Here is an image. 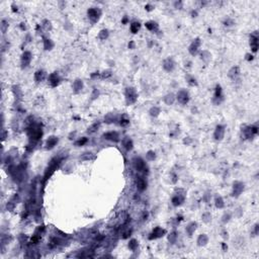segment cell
I'll return each instance as SVG.
<instances>
[{
	"label": "cell",
	"mask_w": 259,
	"mask_h": 259,
	"mask_svg": "<svg viewBox=\"0 0 259 259\" xmlns=\"http://www.w3.org/2000/svg\"><path fill=\"white\" fill-rule=\"evenodd\" d=\"M60 163H61V160L57 159V158H55V159H53L52 161H51V163L49 164L48 168H47L46 172H45V175H44V181L45 182H46V181L48 180L51 176H52L53 173L55 172V170L59 167Z\"/></svg>",
	"instance_id": "6da1fadb"
},
{
	"label": "cell",
	"mask_w": 259,
	"mask_h": 259,
	"mask_svg": "<svg viewBox=\"0 0 259 259\" xmlns=\"http://www.w3.org/2000/svg\"><path fill=\"white\" fill-rule=\"evenodd\" d=\"M124 95H126V102L128 105H131V104L135 103L138 99V93L134 87L126 88Z\"/></svg>",
	"instance_id": "7a4b0ae2"
},
{
	"label": "cell",
	"mask_w": 259,
	"mask_h": 259,
	"mask_svg": "<svg viewBox=\"0 0 259 259\" xmlns=\"http://www.w3.org/2000/svg\"><path fill=\"white\" fill-rule=\"evenodd\" d=\"M31 58H33V55H31V52H29V51L23 52L22 55H21V59H20L21 68L24 69V68H27V67H29V65L31 64Z\"/></svg>",
	"instance_id": "3957f363"
},
{
	"label": "cell",
	"mask_w": 259,
	"mask_h": 259,
	"mask_svg": "<svg viewBox=\"0 0 259 259\" xmlns=\"http://www.w3.org/2000/svg\"><path fill=\"white\" fill-rule=\"evenodd\" d=\"M87 14H88V17H89L90 21H91L92 23H95V22H97L98 19H99V16H100V14H101V12H100V10L97 8H89L87 11Z\"/></svg>",
	"instance_id": "277c9868"
},
{
	"label": "cell",
	"mask_w": 259,
	"mask_h": 259,
	"mask_svg": "<svg viewBox=\"0 0 259 259\" xmlns=\"http://www.w3.org/2000/svg\"><path fill=\"white\" fill-rule=\"evenodd\" d=\"M177 100L179 103L181 104H186L189 101V94L186 90H179L177 93Z\"/></svg>",
	"instance_id": "5b68a950"
},
{
	"label": "cell",
	"mask_w": 259,
	"mask_h": 259,
	"mask_svg": "<svg viewBox=\"0 0 259 259\" xmlns=\"http://www.w3.org/2000/svg\"><path fill=\"white\" fill-rule=\"evenodd\" d=\"M243 190H244V183L240 182V181L234 182V184H233V192H232L233 196L238 197L242 193Z\"/></svg>",
	"instance_id": "8992f818"
},
{
	"label": "cell",
	"mask_w": 259,
	"mask_h": 259,
	"mask_svg": "<svg viewBox=\"0 0 259 259\" xmlns=\"http://www.w3.org/2000/svg\"><path fill=\"white\" fill-rule=\"evenodd\" d=\"M243 132H244L245 138H247V139H252V138L257 134V132H258V128L255 126H250L245 128Z\"/></svg>",
	"instance_id": "52a82bcc"
},
{
	"label": "cell",
	"mask_w": 259,
	"mask_h": 259,
	"mask_svg": "<svg viewBox=\"0 0 259 259\" xmlns=\"http://www.w3.org/2000/svg\"><path fill=\"white\" fill-rule=\"evenodd\" d=\"M201 39L199 37H196L195 39H193V41L191 43V45L189 46V53H190L192 56H194V55L197 54V51H198V48L201 47Z\"/></svg>",
	"instance_id": "ba28073f"
},
{
	"label": "cell",
	"mask_w": 259,
	"mask_h": 259,
	"mask_svg": "<svg viewBox=\"0 0 259 259\" xmlns=\"http://www.w3.org/2000/svg\"><path fill=\"white\" fill-rule=\"evenodd\" d=\"M224 136H225V126H221V124L217 126V128H215V133H213V138H215V140H217V141H222Z\"/></svg>",
	"instance_id": "9c48e42d"
},
{
	"label": "cell",
	"mask_w": 259,
	"mask_h": 259,
	"mask_svg": "<svg viewBox=\"0 0 259 259\" xmlns=\"http://www.w3.org/2000/svg\"><path fill=\"white\" fill-rule=\"evenodd\" d=\"M166 233V231L164 229L160 228V227H156L153 230V232L151 233V235L149 236L150 240H153V239H157V238H161V237L164 236V234Z\"/></svg>",
	"instance_id": "30bf717a"
},
{
	"label": "cell",
	"mask_w": 259,
	"mask_h": 259,
	"mask_svg": "<svg viewBox=\"0 0 259 259\" xmlns=\"http://www.w3.org/2000/svg\"><path fill=\"white\" fill-rule=\"evenodd\" d=\"M133 163H134V167H135L136 170H138V171H144V170H145L146 164L142 158L136 157L135 159L133 160Z\"/></svg>",
	"instance_id": "8fae6325"
},
{
	"label": "cell",
	"mask_w": 259,
	"mask_h": 259,
	"mask_svg": "<svg viewBox=\"0 0 259 259\" xmlns=\"http://www.w3.org/2000/svg\"><path fill=\"white\" fill-rule=\"evenodd\" d=\"M103 138L105 140H108V141H111V142H116L120 141V135H118V132H108V133L103 134Z\"/></svg>",
	"instance_id": "7c38bea8"
},
{
	"label": "cell",
	"mask_w": 259,
	"mask_h": 259,
	"mask_svg": "<svg viewBox=\"0 0 259 259\" xmlns=\"http://www.w3.org/2000/svg\"><path fill=\"white\" fill-rule=\"evenodd\" d=\"M184 194H185L184 192H183L182 194H180V193H176L174 196L172 197V201H171L172 205H174V207H178V205H180L185 199V195Z\"/></svg>",
	"instance_id": "4fadbf2b"
},
{
	"label": "cell",
	"mask_w": 259,
	"mask_h": 259,
	"mask_svg": "<svg viewBox=\"0 0 259 259\" xmlns=\"http://www.w3.org/2000/svg\"><path fill=\"white\" fill-rule=\"evenodd\" d=\"M60 81H61V79H60L59 74L57 72L52 73V74L49 76V83L51 84L52 87H56V86H58L59 83H60Z\"/></svg>",
	"instance_id": "5bb4252c"
},
{
	"label": "cell",
	"mask_w": 259,
	"mask_h": 259,
	"mask_svg": "<svg viewBox=\"0 0 259 259\" xmlns=\"http://www.w3.org/2000/svg\"><path fill=\"white\" fill-rule=\"evenodd\" d=\"M250 46H251V49H252L253 52L256 53L257 49H258V37H257V31H255L253 35H251Z\"/></svg>",
	"instance_id": "9a60e30c"
},
{
	"label": "cell",
	"mask_w": 259,
	"mask_h": 259,
	"mask_svg": "<svg viewBox=\"0 0 259 259\" xmlns=\"http://www.w3.org/2000/svg\"><path fill=\"white\" fill-rule=\"evenodd\" d=\"M174 67H175V63L171 58L165 59V60L163 61V68H164V70H166L167 72H171V71L174 69Z\"/></svg>",
	"instance_id": "2e32d148"
},
{
	"label": "cell",
	"mask_w": 259,
	"mask_h": 259,
	"mask_svg": "<svg viewBox=\"0 0 259 259\" xmlns=\"http://www.w3.org/2000/svg\"><path fill=\"white\" fill-rule=\"evenodd\" d=\"M57 143H58V138L55 137V136H52V137H50L48 140H47V142H46V148L48 150L53 149V148H54L55 146L57 145Z\"/></svg>",
	"instance_id": "e0dca14e"
},
{
	"label": "cell",
	"mask_w": 259,
	"mask_h": 259,
	"mask_svg": "<svg viewBox=\"0 0 259 259\" xmlns=\"http://www.w3.org/2000/svg\"><path fill=\"white\" fill-rule=\"evenodd\" d=\"M136 184H137V188L139 191H144L146 189V187H147V182H146V180L144 178H142V177H138L137 180H136Z\"/></svg>",
	"instance_id": "ac0fdd59"
},
{
	"label": "cell",
	"mask_w": 259,
	"mask_h": 259,
	"mask_svg": "<svg viewBox=\"0 0 259 259\" xmlns=\"http://www.w3.org/2000/svg\"><path fill=\"white\" fill-rule=\"evenodd\" d=\"M218 99L217 103L215 104H220L221 101L223 100V94H222V87H221L220 85H217V87H215V97H213V100Z\"/></svg>",
	"instance_id": "d6986e66"
},
{
	"label": "cell",
	"mask_w": 259,
	"mask_h": 259,
	"mask_svg": "<svg viewBox=\"0 0 259 259\" xmlns=\"http://www.w3.org/2000/svg\"><path fill=\"white\" fill-rule=\"evenodd\" d=\"M83 88V82L81 79H76L73 83V90L75 93H79Z\"/></svg>",
	"instance_id": "ffe728a7"
},
{
	"label": "cell",
	"mask_w": 259,
	"mask_h": 259,
	"mask_svg": "<svg viewBox=\"0 0 259 259\" xmlns=\"http://www.w3.org/2000/svg\"><path fill=\"white\" fill-rule=\"evenodd\" d=\"M197 228V224L195 222H191L189 223L188 225H187L186 229H185V231H186V233L188 234V236H192V234L195 232V230H196Z\"/></svg>",
	"instance_id": "44dd1931"
},
{
	"label": "cell",
	"mask_w": 259,
	"mask_h": 259,
	"mask_svg": "<svg viewBox=\"0 0 259 259\" xmlns=\"http://www.w3.org/2000/svg\"><path fill=\"white\" fill-rule=\"evenodd\" d=\"M209 242V237L207 236L205 234H201L198 236L197 238V245L198 246H205Z\"/></svg>",
	"instance_id": "7402d4cb"
},
{
	"label": "cell",
	"mask_w": 259,
	"mask_h": 259,
	"mask_svg": "<svg viewBox=\"0 0 259 259\" xmlns=\"http://www.w3.org/2000/svg\"><path fill=\"white\" fill-rule=\"evenodd\" d=\"M12 92H13V94H14L15 98H16L17 100H21V98H22V91H21V89H20L19 86L14 85V86L12 87Z\"/></svg>",
	"instance_id": "603a6c76"
},
{
	"label": "cell",
	"mask_w": 259,
	"mask_h": 259,
	"mask_svg": "<svg viewBox=\"0 0 259 259\" xmlns=\"http://www.w3.org/2000/svg\"><path fill=\"white\" fill-rule=\"evenodd\" d=\"M239 74H240V69H239V67H233V68L229 71L228 75H229V77H230L231 79L235 80V79L239 76Z\"/></svg>",
	"instance_id": "cb8c5ba5"
},
{
	"label": "cell",
	"mask_w": 259,
	"mask_h": 259,
	"mask_svg": "<svg viewBox=\"0 0 259 259\" xmlns=\"http://www.w3.org/2000/svg\"><path fill=\"white\" fill-rule=\"evenodd\" d=\"M145 25H146V27L151 31H158V29H159V25H158L157 22H155V21H148V22H146Z\"/></svg>",
	"instance_id": "d4e9b609"
},
{
	"label": "cell",
	"mask_w": 259,
	"mask_h": 259,
	"mask_svg": "<svg viewBox=\"0 0 259 259\" xmlns=\"http://www.w3.org/2000/svg\"><path fill=\"white\" fill-rule=\"evenodd\" d=\"M175 101V95L173 93H169L167 94V95L164 97V102H165L166 104H168V105H171V104H173Z\"/></svg>",
	"instance_id": "484cf974"
},
{
	"label": "cell",
	"mask_w": 259,
	"mask_h": 259,
	"mask_svg": "<svg viewBox=\"0 0 259 259\" xmlns=\"http://www.w3.org/2000/svg\"><path fill=\"white\" fill-rule=\"evenodd\" d=\"M54 48V43L50 39H44V49L46 51H50Z\"/></svg>",
	"instance_id": "4316f807"
},
{
	"label": "cell",
	"mask_w": 259,
	"mask_h": 259,
	"mask_svg": "<svg viewBox=\"0 0 259 259\" xmlns=\"http://www.w3.org/2000/svg\"><path fill=\"white\" fill-rule=\"evenodd\" d=\"M122 145H124V147L126 148V151H131L132 149H133V141H132L131 139H126L124 140V142H122Z\"/></svg>",
	"instance_id": "83f0119b"
},
{
	"label": "cell",
	"mask_w": 259,
	"mask_h": 259,
	"mask_svg": "<svg viewBox=\"0 0 259 259\" xmlns=\"http://www.w3.org/2000/svg\"><path fill=\"white\" fill-rule=\"evenodd\" d=\"M140 29H141V23L138 22V21H135V22H133L131 24V27H130V29H131V31L133 33H137L138 31H140Z\"/></svg>",
	"instance_id": "f1b7e54d"
},
{
	"label": "cell",
	"mask_w": 259,
	"mask_h": 259,
	"mask_svg": "<svg viewBox=\"0 0 259 259\" xmlns=\"http://www.w3.org/2000/svg\"><path fill=\"white\" fill-rule=\"evenodd\" d=\"M45 78V72L43 70H39L35 73V80L37 82H41Z\"/></svg>",
	"instance_id": "f546056e"
},
{
	"label": "cell",
	"mask_w": 259,
	"mask_h": 259,
	"mask_svg": "<svg viewBox=\"0 0 259 259\" xmlns=\"http://www.w3.org/2000/svg\"><path fill=\"white\" fill-rule=\"evenodd\" d=\"M99 126H100L99 122H95V124H92V126H90L89 128H88L87 133H88V134H93V133H95V132L97 131L98 128H99Z\"/></svg>",
	"instance_id": "4dcf8cb0"
},
{
	"label": "cell",
	"mask_w": 259,
	"mask_h": 259,
	"mask_svg": "<svg viewBox=\"0 0 259 259\" xmlns=\"http://www.w3.org/2000/svg\"><path fill=\"white\" fill-rule=\"evenodd\" d=\"M215 207H218V209H223V207H225L224 201H223V198L221 196H217V197H215Z\"/></svg>",
	"instance_id": "1f68e13d"
},
{
	"label": "cell",
	"mask_w": 259,
	"mask_h": 259,
	"mask_svg": "<svg viewBox=\"0 0 259 259\" xmlns=\"http://www.w3.org/2000/svg\"><path fill=\"white\" fill-rule=\"evenodd\" d=\"M138 246H139V244H138V241L136 240V239H132V240L128 242V248L131 249L132 251L137 250Z\"/></svg>",
	"instance_id": "d6a6232c"
},
{
	"label": "cell",
	"mask_w": 259,
	"mask_h": 259,
	"mask_svg": "<svg viewBox=\"0 0 259 259\" xmlns=\"http://www.w3.org/2000/svg\"><path fill=\"white\" fill-rule=\"evenodd\" d=\"M160 111H161V110H160L159 107H157V106H154V107H152L151 109H150L149 114H150V116H151L157 118V116L160 114Z\"/></svg>",
	"instance_id": "836d02e7"
},
{
	"label": "cell",
	"mask_w": 259,
	"mask_h": 259,
	"mask_svg": "<svg viewBox=\"0 0 259 259\" xmlns=\"http://www.w3.org/2000/svg\"><path fill=\"white\" fill-rule=\"evenodd\" d=\"M176 239H177V233L176 232H172L169 234L168 236V241H169L171 244H174L176 242Z\"/></svg>",
	"instance_id": "e575fe53"
},
{
	"label": "cell",
	"mask_w": 259,
	"mask_h": 259,
	"mask_svg": "<svg viewBox=\"0 0 259 259\" xmlns=\"http://www.w3.org/2000/svg\"><path fill=\"white\" fill-rule=\"evenodd\" d=\"M108 35H109V33H108L107 29H102V31L99 33V35H98V37H99L100 39H102V41H104V39L108 37Z\"/></svg>",
	"instance_id": "d590c367"
},
{
	"label": "cell",
	"mask_w": 259,
	"mask_h": 259,
	"mask_svg": "<svg viewBox=\"0 0 259 259\" xmlns=\"http://www.w3.org/2000/svg\"><path fill=\"white\" fill-rule=\"evenodd\" d=\"M0 27H1V31H2V33H5L7 31V29H8V22H7L6 20H1V24H0Z\"/></svg>",
	"instance_id": "8d00e7d4"
},
{
	"label": "cell",
	"mask_w": 259,
	"mask_h": 259,
	"mask_svg": "<svg viewBox=\"0 0 259 259\" xmlns=\"http://www.w3.org/2000/svg\"><path fill=\"white\" fill-rule=\"evenodd\" d=\"M146 157H147V159L149 160V161H153V160H155L156 158V154L154 151H149L147 154H146Z\"/></svg>",
	"instance_id": "74e56055"
},
{
	"label": "cell",
	"mask_w": 259,
	"mask_h": 259,
	"mask_svg": "<svg viewBox=\"0 0 259 259\" xmlns=\"http://www.w3.org/2000/svg\"><path fill=\"white\" fill-rule=\"evenodd\" d=\"M211 215L209 213H205L203 215V221L205 223H209V221H211Z\"/></svg>",
	"instance_id": "f35d334b"
},
{
	"label": "cell",
	"mask_w": 259,
	"mask_h": 259,
	"mask_svg": "<svg viewBox=\"0 0 259 259\" xmlns=\"http://www.w3.org/2000/svg\"><path fill=\"white\" fill-rule=\"evenodd\" d=\"M87 141H88L87 138H81V139L79 140V141H77L76 143H75V145L78 146V147H79V146H83V145H84V144L87 143Z\"/></svg>",
	"instance_id": "ab89813d"
},
{
	"label": "cell",
	"mask_w": 259,
	"mask_h": 259,
	"mask_svg": "<svg viewBox=\"0 0 259 259\" xmlns=\"http://www.w3.org/2000/svg\"><path fill=\"white\" fill-rule=\"evenodd\" d=\"M187 82H188L189 85H191V86H197V82L196 80H195L194 78H192V77H188V79H187Z\"/></svg>",
	"instance_id": "60d3db41"
},
{
	"label": "cell",
	"mask_w": 259,
	"mask_h": 259,
	"mask_svg": "<svg viewBox=\"0 0 259 259\" xmlns=\"http://www.w3.org/2000/svg\"><path fill=\"white\" fill-rule=\"evenodd\" d=\"M201 59H207V60H209L211 59V54L209 52H207V51H203L201 53Z\"/></svg>",
	"instance_id": "b9f144b4"
},
{
	"label": "cell",
	"mask_w": 259,
	"mask_h": 259,
	"mask_svg": "<svg viewBox=\"0 0 259 259\" xmlns=\"http://www.w3.org/2000/svg\"><path fill=\"white\" fill-rule=\"evenodd\" d=\"M109 76H111V72H110L109 70H106L104 71V72L101 73V78H108Z\"/></svg>",
	"instance_id": "7bdbcfd3"
},
{
	"label": "cell",
	"mask_w": 259,
	"mask_h": 259,
	"mask_svg": "<svg viewBox=\"0 0 259 259\" xmlns=\"http://www.w3.org/2000/svg\"><path fill=\"white\" fill-rule=\"evenodd\" d=\"M230 219H231V215L230 213H225L224 215H223V222L224 223H227V222H229V221H230Z\"/></svg>",
	"instance_id": "ee69618b"
},
{
	"label": "cell",
	"mask_w": 259,
	"mask_h": 259,
	"mask_svg": "<svg viewBox=\"0 0 259 259\" xmlns=\"http://www.w3.org/2000/svg\"><path fill=\"white\" fill-rule=\"evenodd\" d=\"M128 124H130V120H128V118H122V120H120V126H128Z\"/></svg>",
	"instance_id": "f6af8a7d"
},
{
	"label": "cell",
	"mask_w": 259,
	"mask_h": 259,
	"mask_svg": "<svg viewBox=\"0 0 259 259\" xmlns=\"http://www.w3.org/2000/svg\"><path fill=\"white\" fill-rule=\"evenodd\" d=\"M44 23H45V24H44V27L47 29V31H49V29H52V25H51V22H50V21L45 20V21H44Z\"/></svg>",
	"instance_id": "bcb514c9"
},
{
	"label": "cell",
	"mask_w": 259,
	"mask_h": 259,
	"mask_svg": "<svg viewBox=\"0 0 259 259\" xmlns=\"http://www.w3.org/2000/svg\"><path fill=\"white\" fill-rule=\"evenodd\" d=\"M99 95V92H98V90L97 89H94L93 90V93H92V95H91V99L93 100V99H95L96 97H97V96Z\"/></svg>",
	"instance_id": "7dc6e473"
},
{
	"label": "cell",
	"mask_w": 259,
	"mask_h": 259,
	"mask_svg": "<svg viewBox=\"0 0 259 259\" xmlns=\"http://www.w3.org/2000/svg\"><path fill=\"white\" fill-rule=\"evenodd\" d=\"M183 143L186 144V145H188L189 143H191V140L189 139V138H187V139H184V141H183Z\"/></svg>",
	"instance_id": "c3c4849f"
},
{
	"label": "cell",
	"mask_w": 259,
	"mask_h": 259,
	"mask_svg": "<svg viewBox=\"0 0 259 259\" xmlns=\"http://www.w3.org/2000/svg\"><path fill=\"white\" fill-rule=\"evenodd\" d=\"M128 48H130V49H134V48H135V44H134V41H131V43L128 44Z\"/></svg>",
	"instance_id": "681fc988"
},
{
	"label": "cell",
	"mask_w": 259,
	"mask_h": 259,
	"mask_svg": "<svg viewBox=\"0 0 259 259\" xmlns=\"http://www.w3.org/2000/svg\"><path fill=\"white\" fill-rule=\"evenodd\" d=\"M5 138H6V133H5V131H3V134H2V140L4 141Z\"/></svg>",
	"instance_id": "f907efd6"
},
{
	"label": "cell",
	"mask_w": 259,
	"mask_h": 259,
	"mask_svg": "<svg viewBox=\"0 0 259 259\" xmlns=\"http://www.w3.org/2000/svg\"><path fill=\"white\" fill-rule=\"evenodd\" d=\"M255 234H258V225L255 226Z\"/></svg>",
	"instance_id": "816d5d0a"
},
{
	"label": "cell",
	"mask_w": 259,
	"mask_h": 259,
	"mask_svg": "<svg viewBox=\"0 0 259 259\" xmlns=\"http://www.w3.org/2000/svg\"><path fill=\"white\" fill-rule=\"evenodd\" d=\"M227 248H228V247H227L226 245H225L224 243H223V249H224V250H227Z\"/></svg>",
	"instance_id": "f5cc1de1"
}]
</instances>
